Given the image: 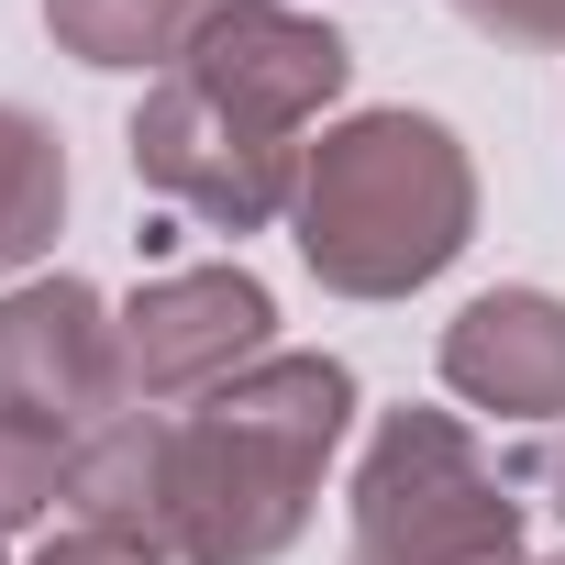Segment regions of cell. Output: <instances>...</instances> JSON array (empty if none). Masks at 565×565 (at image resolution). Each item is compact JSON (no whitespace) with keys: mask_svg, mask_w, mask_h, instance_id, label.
<instances>
[{"mask_svg":"<svg viewBox=\"0 0 565 565\" xmlns=\"http://www.w3.org/2000/svg\"><path fill=\"white\" fill-rule=\"evenodd\" d=\"M122 156H134V178H145L178 222H200V233H266V222H289L311 145H277V134L233 122L211 89H189V78L167 67V78L145 89Z\"/></svg>","mask_w":565,"mask_h":565,"instance_id":"4","label":"cell"},{"mask_svg":"<svg viewBox=\"0 0 565 565\" xmlns=\"http://www.w3.org/2000/svg\"><path fill=\"white\" fill-rule=\"evenodd\" d=\"M543 488H554V510H565V433H554V455H543Z\"/></svg>","mask_w":565,"mask_h":565,"instance_id":"14","label":"cell"},{"mask_svg":"<svg viewBox=\"0 0 565 565\" xmlns=\"http://www.w3.org/2000/svg\"><path fill=\"white\" fill-rule=\"evenodd\" d=\"M0 411L78 444L100 422H122V311L89 277H23L0 289Z\"/></svg>","mask_w":565,"mask_h":565,"instance_id":"6","label":"cell"},{"mask_svg":"<svg viewBox=\"0 0 565 565\" xmlns=\"http://www.w3.org/2000/svg\"><path fill=\"white\" fill-rule=\"evenodd\" d=\"M444 388L488 422H565V300L554 289H477L444 322Z\"/></svg>","mask_w":565,"mask_h":565,"instance_id":"8","label":"cell"},{"mask_svg":"<svg viewBox=\"0 0 565 565\" xmlns=\"http://www.w3.org/2000/svg\"><path fill=\"white\" fill-rule=\"evenodd\" d=\"M289 244L333 300H411L477 244V156L433 111H344L300 156Z\"/></svg>","mask_w":565,"mask_h":565,"instance_id":"2","label":"cell"},{"mask_svg":"<svg viewBox=\"0 0 565 565\" xmlns=\"http://www.w3.org/2000/svg\"><path fill=\"white\" fill-rule=\"evenodd\" d=\"M554 565H565V554H554Z\"/></svg>","mask_w":565,"mask_h":565,"instance_id":"15","label":"cell"},{"mask_svg":"<svg viewBox=\"0 0 565 565\" xmlns=\"http://www.w3.org/2000/svg\"><path fill=\"white\" fill-rule=\"evenodd\" d=\"M56 233H67V145H56L45 111L0 100V277L23 289L56 255Z\"/></svg>","mask_w":565,"mask_h":565,"instance_id":"9","label":"cell"},{"mask_svg":"<svg viewBox=\"0 0 565 565\" xmlns=\"http://www.w3.org/2000/svg\"><path fill=\"white\" fill-rule=\"evenodd\" d=\"M34 565H178V554H156V543H111V532H56V543H34Z\"/></svg>","mask_w":565,"mask_h":565,"instance_id":"13","label":"cell"},{"mask_svg":"<svg viewBox=\"0 0 565 565\" xmlns=\"http://www.w3.org/2000/svg\"><path fill=\"white\" fill-rule=\"evenodd\" d=\"M45 510H67V444L0 411V543H12V532H34Z\"/></svg>","mask_w":565,"mask_h":565,"instance_id":"11","label":"cell"},{"mask_svg":"<svg viewBox=\"0 0 565 565\" xmlns=\"http://www.w3.org/2000/svg\"><path fill=\"white\" fill-rule=\"evenodd\" d=\"M178 78L211 89L233 122L300 145V134L355 89V45H344V23L300 12V0H222V12L200 23V45L178 56Z\"/></svg>","mask_w":565,"mask_h":565,"instance_id":"7","label":"cell"},{"mask_svg":"<svg viewBox=\"0 0 565 565\" xmlns=\"http://www.w3.org/2000/svg\"><path fill=\"white\" fill-rule=\"evenodd\" d=\"M355 433V366L289 355L244 366L222 399L167 411V554L178 565H277L311 532V499Z\"/></svg>","mask_w":565,"mask_h":565,"instance_id":"1","label":"cell"},{"mask_svg":"<svg viewBox=\"0 0 565 565\" xmlns=\"http://www.w3.org/2000/svg\"><path fill=\"white\" fill-rule=\"evenodd\" d=\"M222 12V0H45V34H56V56H78V67H145V78H167L189 45H200V23Z\"/></svg>","mask_w":565,"mask_h":565,"instance_id":"10","label":"cell"},{"mask_svg":"<svg viewBox=\"0 0 565 565\" xmlns=\"http://www.w3.org/2000/svg\"><path fill=\"white\" fill-rule=\"evenodd\" d=\"M455 23L510 56H565V0H455Z\"/></svg>","mask_w":565,"mask_h":565,"instance_id":"12","label":"cell"},{"mask_svg":"<svg viewBox=\"0 0 565 565\" xmlns=\"http://www.w3.org/2000/svg\"><path fill=\"white\" fill-rule=\"evenodd\" d=\"M266 355H277V300L255 266H156L122 300V399L134 411H200Z\"/></svg>","mask_w":565,"mask_h":565,"instance_id":"5","label":"cell"},{"mask_svg":"<svg viewBox=\"0 0 565 565\" xmlns=\"http://www.w3.org/2000/svg\"><path fill=\"white\" fill-rule=\"evenodd\" d=\"M344 565H532L521 499L455 411H377L344 488Z\"/></svg>","mask_w":565,"mask_h":565,"instance_id":"3","label":"cell"}]
</instances>
